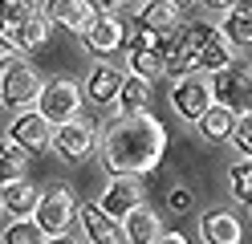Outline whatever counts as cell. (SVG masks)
I'll return each mask as SVG.
<instances>
[{
  "label": "cell",
  "mask_w": 252,
  "mask_h": 244,
  "mask_svg": "<svg viewBox=\"0 0 252 244\" xmlns=\"http://www.w3.org/2000/svg\"><path fill=\"white\" fill-rule=\"evenodd\" d=\"M0 37H8V21H4V16H0Z\"/></svg>",
  "instance_id": "obj_36"
},
{
  "label": "cell",
  "mask_w": 252,
  "mask_h": 244,
  "mask_svg": "<svg viewBox=\"0 0 252 244\" xmlns=\"http://www.w3.org/2000/svg\"><path fill=\"white\" fill-rule=\"evenodd\" d=\"M37 200H41V191L29 183V179H17V183L0 187V211H8L12 220H33Z\"/></svg>",
  "instance_id": "obj_19"
},
{
  "label": "cell",
  "mask_w": 252,
  "mask_h": 244,
  "mask_svg": "<svg viewBox=\"0 0 252 244\" xmlns=\"http://www.w3.org/2000/svg\"><path fill=\"white\" fill-rule=\"evenodd\" d=\"M45 244H77V240H73V236L65 232V236H49V240H45Z\"/></svg>",
  "instance_id": "obj_34"
},
{
  "label": "cell",
  "mask_w": 252,
  "mask_h": 244,
  "mask_svg": "<svg viewBox=\"0 0 252 244\" xmlns=\"http://www.w3.org/2000/svg\"><path fill=\"white\" fill-rule=\"evenodd\" d=\"M191 200H195V195H191V187H187V183H175V187L167 191V208H171V211H187V208H191Z\"/></svg>",
  "instance_id": "obj_29"
},
{
  "label": "cell",
  "mask_w": 252,
  "mask_h": 244,
  "mask_svg": "<svg viewBox=\"0 0 252 244\" xmlns=\"http://www.w3.org/2000/svg\"><path fill=\"white\" fill-rule=\"evenodd\" d=\"M171 49H175V37H171V33H159V29H143V25H138L130 37H126V65H130V73L155 81V77L167 73Z\"/></svg>",
  "instance_id": "obj_3"
},
{
  "label": "cell",
  "mask_w": 252,
  "mask_h": 244,
  "mask_svg": "<svg viewBox=\"0 0 252 244\" xmlns=\"http://www.w3.org/2000/svg\"><path fill=\"white\" fill-rule=\"evenodd\" d=\"M175 8H191V4H199V0H171Z\"/></svg>",
  "instance_id": "obj_35"
},
{
  "label": "cell",
  "mask_w": 252,
  "mask_h": 244,
  "mask_svg": "<svg viewBox=\"0 0 252 244\" xmlns=\"http://www.w3.org/2000/svg\"><path fill=\"white\" fill-rule=\"evenodd\" d=\"M122 81H126V73L118 70L114 61H94L90 73H86V81H82V94L90 98L94 106H114Z\"/></svg>",
  "instance_id": "obj_12"
},
{
  "label": "cell",
  "mask_w": 252,
  "mask_h": 244,
  "mask_svg": "<svg viewBox=\"0 0 252 244\" xmlns=\"http://www.w3.org/2000/svg\"><path fill=\"white\" fill-rule=\"evenodd\" d=\"M82 102H86V94H82V86H77V81L53 77V81H45V90H41V98H37V110L57 126V122L82 118Z\"/></svg>",
  "instance_id": "obj_7"
},
{
  "label": "cell",
  "mask_w": 252,
  "mask_h": 244,
  "mask_svg": "<svg viewBox=\"0 0 252 244\" xmlns=\"http://www.w3.org/2000/svg\"><path fill=\"white\" fill-rule=\"evenodd\" d=\"M49 29H53V25L45 21V12H37V16H29L25 25H12V29H8V41L17 45L21 53H25V49H41L45 41H49Z\"/></svg>",
  "instance_id": "obj_23"
},
{
  "label": "cell",
  "mask_w": 252,
  "mask_h": 244,
  "mask_svg": "<svg viewBox=\"0 0 252 244\" xmlns=\"http://www.w3.org/2000/svg\"><path fill=\"white\" fill-rule=\"evenodd\" d=\"M45 90L41 73L33 70L29 61H17L0 73V106H12V110H37V98Z\"/></svg>",
  "instance_id": "obj_5"
},
{
  "label": "cell",
  "mask_w": 252,
  "mask_h": 244,
  "mask_svg": "<svg viewBox=\"0 0 252 244\" xmlns=\"http://www.w3.org/2000/svg\"><path fill=\"white\" fill-rule=\"evenodd\" d=\"M98 126L86 122V118H69V122H57L53 126V142H49V151L61 155L65 163H82L94 146H98Z\"/></svg>",
  "instance_id": "obj_8"
},
{
  "label": "cell",
  "mask_w": 252,
  "mask_h": 244,
  "mask_svg": "<svg viewBox=\"0 0 252 244\" xmlns=\"http://www.w3.org/2000/svg\"><path fill=\"white\" fill-rule=\"evenodd\" d=\"M49 236L37 228V220H12L4 232H0V244H45Z\"/></svg>",
  "instance_id": "obj_26"
},
{
  "label": "cell",
  "mask_w": 252,
  "mask_h": 244,
  "mask_svg": "<svg viewBox=\"0 0 252 244\" xmlns=\"http://www.w3.org/2000/svg\"><path fill=\"white\" fill-rule=\"evenodd\" d=\"M138 204H147L143 200V179H130V175H114V179H110V187L102 191V200H98V208L106 211V216H114L118 224L130 216Z\"/></svg>",
  "instance_id": "obj_11"
},
{
  "label": "cell",
  "mask_w": 252,
  "mask_h": 244,
  "mask_svg": "<svg viewBox=\"0 0 252 244\" xmlns=\"http://www.w3.org/2000/svg\"><path fill=\"white\" fill-rule=\"evenodd\" d=\"M8 142H17L21 151H29V155L49 151V142H53V122L45 118L41 110H21L17 118L8 122Z\"/></svg>",
  "instance_id": "obj_9"
},
{
  "label": "cell",
  "mask_w": 252,
  "mask_h": 244,
  "mask_svg": "<svg viewBox=\"0 0 252 244\" xmlns=\"http://www.w3.org/2000/svg\"><path fill=\"white\" fill-rule=\"evenodd\" d=\"M77 224H82L90 244H122V224L106 216L98 204H77Z\"/></svg>",
  "instance_id": "obj_16"
},
{
  "label": "cell",
  "mask_w": 252,
  "mask_h": 244,
  "mask_svg": "<svg viewBox=\"0 0 252 244\" xmlns=\"http://www.w3.org/2000/svg\"><path fill=\"white\" fill-rule=\"evenodd\" d=\"M41 8H37V0H0V16L8 21V29L12 25H25L29 16H37Z\"/></svg>",
  "instance_id": "obj_27"
},
{
  "label": "cell",
  "mask_w": 252,
  "mask_h": 244,
  "mask_svg": "<svg viewBox=\"0 0 252 244\" xmlns=\"http://www.w3.org/2000/svg\"><path fill=\"white\" fill-rule=\"evenodd\" d=\"M17 53H21V49H17V45H12L8 37H0V73H4V70H8V65H17Z\"/></svg>",
  "instance_id": "obj_30"
},
{
  "label": "cell",
  "mask_w": 252,
  "mask_h": 244,
  "mask_svg": "<svg viewBox=\"0 0 252 244\" xmlns=\"http://www.w3.org/2000/svg\"><path fill=\"white\" fill-rule=\"evenodd\" d=\"M199 4H203V8H216V12H228L236 0H199Z\"/></svg>",
  "instance_id": "obj_32"
},
{
  "label": "cell",
  "mask_w": 252,
  "mask_h": 244,
  "mask_svg": "<svg viewBox=\"0 0 252 244\" xmlns=\"http://www.w3.org/2000/svg\"><path fill=\"white\" fill-rule=\"evenodd\" d=\"M212 90H216V102L220 106H232L236 114H252V73L248 70L228 65L224 73L212 77Z\"/></svg>",
  "instance_id": "obj_10"
},
{
  "label": "cell",
  "mask_w": 252,
  "mask_h": 244,
  "mask_svg": "<svg viewBox=\"0 0 252 244\" xmlns=\"http://www.w3.org/2000/svg\"><path fill=\"white\" fill-rule=\"evenodd\" d=\"M236 122H240V114H236L232 106L212 102L208 110H203V118L195 122V130H199V139H203V142H232Z\"/></svg>",
  "instance_id": "obj_18"
},
{
  "label": "cell",
  "mask_w": 252,
  "mask_h": 244,
  "mask_svg": "<svg viewBox=\"0 0 252 244\" xmlns=\"http://www.w3.org/2000/svg\"><path fill=\"white\" fill-rule=\"evenodd\" d=\"M151 77H138V73H126L122 90H118V118H134V114H151Z\"/></svg>",
  "instance_id": "obj_20"
},
{
  "label": "cell",
  "mask_w": 252,
  "mask_h": 244,
  "mask_svg": "<svg viewBox=\"0 0 252 244\" xmlns=\"http://www.w3.org/2000/svg\"><path fill=\"white\" fill-rule=\"evenodd\" d=\"M163 228H159V211L138 204L130 216L122 220V244H159Z\"/></svg>",
  "instance_id": "obj_17"
},
{
  "label": "cell",
  "mask_w": 252,
  "mask_h": 244,
  "mask_svg": "<svg viewBox=\"0 0 252 244\" xmlns=\"http://www.w3.org/2000/svg\"><path fill=\"white\" fill-rule=\"evenodd\" d=\"M122 45H126V25L118 21L114 12H98L94 25L82 33V49H86V53H98V57L118 53Z\"/></svg>",
  "instance_id": "obj_13"
},
{
  "label": "cell",
  "mask_w": 252,
  "mask_h": 244,
  "mask_svg": "<svg viewBox=\"0 0 252 244\" xmlns=\"http://www.w3.org/2000/svg\"><path fill=\"white\" fill-rule=\"evenodd\" d=\"M45 21L49 25H61V29H69V33H77V37H82V33L94 25V4L90 0H45Z\"/></svg>",
  "instance_id": "obj_14"
},
{
  "label": "cell",
  "mask_w": 252,
  "mask_h": 244,
  "mask_svg": "<svg viewBox=\"0 0 252 244\" xmlns=\"http://www.w3.org/2000/svg\"><path fill=\"white\" fill-rule=\"evenodd\" d=\"M199 236H203V244H240L244 224H240V216L232 208H212L199 220Z\"/></svg>",
  "instance_id": "obj_15"
},
{
  "label": "cell",
  "mask_w": 252,
  "mask_h": 244,
  "mask_svg": "<svg viewBox=\"0 0 252 244\" xmlns=\"http://www.w3.org/2000/svg\"><path fill=\"white\" fill-rule=\"evenodd\" d=\"M212 102H216V90L208 73H187V77H175V86H171V110L183 122H199Z\"/></svg>",
  "instance_id": "obj_6"
},
{
  "label": "cell",
  "mask_w": 252,
  "mask_h": 244,
  "mask_svg": "<svg viewBox=\"0 0 252 244\" xmlns=\"http://www.w3.org/2000/svg\"><path fill=\"white\" fill-rule=\"evenodd\" d=\"M33 220L45 236H65L69 232V224L77 220V200H73V191L65 183H53V187H45L41 191V200L33 208Z\"/></svg>",
  "instance_id": "obj_4"
},
{
  "label": "cell",
  "mask_w": 252,
  "mask_h": 244,
  "mask_svg": "<svg viewBox=\"0 0 252 244\" xmlns=\"http://www.w3.org/2000/svg\"><path fill=\"white\" fill-rule=\"evenodd\" d=\"M220 33L228 37L232 49H248V45H252V4H248V0H236V4L224 12Z\"/></svg>",
  "instance_id": "obj_21"
},
{
  "label": "cell",
  "mask_w": 252,
  "mask_h": 244,
  "mask_svg": "<svg viewBox=\"0 0 252 244\" xmlns=\"http://www.w3.org/2000/svg\"><path fill=\"white\" fill-rule=\"evenodd\" d=\"M232 142H236L240 155L252 159V114H240V122H236V130H232Z\"/></svg>",
  "instance_id": "obj_28"
},
{
  "label": "cell",
  "mask_w": 252,
  "mask_h": 244,
  "mask_svg": "<svg viewBox=\"0 0 252 244\" xmlns=\"http://www.w3.org/2000/svg\"><path fill=\"white\" fill-rule=\"evenodd\" d=\"M228 191H232L236 204H244V208L252 204V159L248 155H240L228 167Z\"/></svg>",
  "instance_id": "obj_25"
},
{
  "label": "cell",
  "mask_w": 252,
  "mask_h": 244,
  "mask_svg": "<svg viewBox=\"0 0 252 244\" xmlns=\"http://www.w3.org/2000/svg\"><path fill=\"white\" fill-rule=\"evenodd\" d=\"M159 244H187V236H183V232H163Z\"/></svg>",
  "instance_id": "obj_33"
},
{
  "label": "cell",
  "mask_w": 252,
  "mask_h": 244,
  "mask_svg": "<svg viewBox=\"0 0 252 244\" xmlns=\"http://www.w3.org/2000/svg\"><path fill=\"white\" fill-rule=\"evenodd\" d=\"M29 171V151H21L17 142H0V187L4 183H17V179H25Z\"/></svg>",
  "instance_id": "obj_24"
},
{
  "label": "cell",
  "mask_w": 252,
  "mask_h": 244,
  "mask_svg": "<svg viewBox=\"0 0 252 244\" xmlns=\"http://www.w3.org/2000/svg\"><path fill=\"white\" fill-rule=\"evenodd\" d=\"M134 21L143 29H159V33H175L179 29V8L171 0H143L134 8Z\"/></svg>",
  "instance_id": "obj_22"
},
{
  "label": "cell",
  "mask_w": 252,
  "mask_h": 244,
  "mask_svg": "<svg viewBox=\"0 0 252 244\" xmlns=\"http://www.w3.org/2000/svg\"><path fill=\"white\" fill-rule=\"evenodd\" d=\"M248 4H252V0H248Z\"/></svg>",
  "instance_id": "obj_38"
},
{
  "label": "cell",
  "mask_w": 252,
  "mask_h": 244,
  "mask_svg": "<svg viewBox=\"0 0 252 244\" xmlns=\"http://www.w3.org/2000/svg\"><path fill=\"white\" fill-rule=\"evenodd\" d=\"M167 151V130L155 114H134V118H114L98 139V159L110 175L143 179L159 171Z\"/></svg>",
  "instance_id": "obj_1"
},
{
  "label": "cell",
  "mask_w": 252,
  "mask_h": 244,
  "mask_svg": "<svg viewBox=\"0 0 252 244\" xmlns=\"http://www.w3.org/2000/svg\"><path fill=\"white\" fill-rule=\"evenodd\" d=\"M232 61H236V53H232L228 37L220 33V25H212V21H191V25L179 29L163 77H171V81H175V77H187V73H208V77H216V73H224Z\"/></svg>",
  "instance_id": "obj_2"
},
{
  "label": "cell",
  "mask_w": 252,
  "mask_h": 244,
  "mask_svg": "<svg viewBox=\"0 0 252 244\" xmlns=\"http://www.w3.org/2000/svg\"><path fill=\"white\" fill-rule=\"evenodd\" d=\"M90 4L98 8V12H118V8H126V4H130V0H90Z\"/></svg>",
  "instance_id": "obj_31"
},
{
  "label": "cell",
  "mask_w": 252,
  "mask_h": 244,
  "mask_svg": "<svg viewBox=\"0 0 252 244\" xmlns=\"http://www.w3.org/2000/svg\"><path fill=\"white\" fill-rule=\"evenodd\" d=\"M248 216H252V204H248Z\"/></svg>",
  "instance_id": "obj_37"
}]
</instances>
